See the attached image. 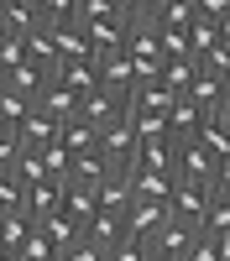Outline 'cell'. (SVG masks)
Returning <instances> with one entry per match:
<instances>
[{"mask_svg": "<svg viewBox=\"0 0 230 261\" xmlns=\"http://www.w3.org/2000/svg\"><path fill=\"white\" fill-rule=\"evenodd\" d=\"M199 141H204V151L215 162H225L230 157V125L220 120V115H204V130H199Z\"/></svg>", "mask_w": 230, "mask_h": 261, "instance_id": "f1b7e54d", "label": "cell"}, {"mask_svg": "<svg viewBox=\"0 0 230 261\" xmlns=\"http://www.w3.org/2000/svg\"><path fill=\"white\" fill-rule=\"evenodd\" d=\"M21 204H27L21 178H16V172H0V214H21Z\"/></svg>", "mask_w": 230, "mask_h": 261, "instance_id": "e575fe53", "label": "cell"}, {"mask_svg": "<svg viewBox=\"0 0 230 261\" xmlns=\"http://www.w3.org/2000/svg\"><path fill=\"white\" fill-rule=\"evenodd\" d=\"M58 141H63V151H68V157H84V151H94V146H99V130L84 120V115H73V120H63V125H58Z\"/></svg>", "mask_w": 230, "mask_h": 261, "instance_id": "9a60e30c", "label": "cell"}, {"mask_svg": "<svg viewBox=\"0 0 230 261\" xmlns=\"http://www.w3.org/2000/svg\"><path fill=\"white\" fill-rule=\"evenodd\" d=\"M167 214L188 230H204V214H209V183H188L178 178L173 183V199H167Z\"/></svg>", "mask_w": 230, "mask_h": 261, "instance_id": "6da1fadb", "label": "cell"}, {"mask_svg": "<svg viewBox=\"0 0 230 261\" xmlns=\"http://www.w3.org/2000/svg\"><path fill=\"white\" fill-rule=\"evenodd\" d=\"M47 79H53L47 68H32V63H21V68H11V73H6V89H16V94H32V99H37L42 89H47Z\"/></svg>", "mask_w": 230, "mask_h": 261, "instance_id": "83f0119b", "label": "cell"}, {"mask_svg": "<svg viewBox=\"0 0 230 261\" xmlns=\"http://www.w3.org/2000/svg\"><path fill=\"white\" fill-rule=\"evenodd\" d=\"M125 110H131V99H120V94H110V89H89V94L79 99V115L89 120L94 130H105L110 120H120Z\"/></svg>", "mask_w": 230, "mask_h": 261, "instance_id": "277c9868", "label": "cell"}, {"mask_svg": "<svg viewBox=\"0 0 230 261\" xmlns=\"http://www.w3.org/2000/svg\"><path fill=\"white\" fill-rule=\"evenodd\" d=\"M84 235H89V241H94L99 251H110V246L120 241V235H125V220H120V214H110V209H99L94 220L84 225Z\"/></svg>", "mask_w": 230, "mask_h": 261, "instance_id": "cb8c5ba5", "label": "cell"}, {"mask_svg": "<svg viewBox=\"0 0 230 261\" xmlns=\"http://www.w3.org/2000/svg\"><path fill=\"white\" fill-rule=\"evenodd\" d=\"M37 16H42V27H58V21H73L79 16V0H32Z\"/></svg>", "mask_w": 230, "mask_h": 261, "instance_id": "836d02e7", "label": "cell"}, {"mask_svg": "<svg viewBox=\"0 0 230 261\" xmlns=\"http://www.w3.org/2000/svg\"><path fill=\"white\" fill-rule=\"evenodd\" d=\"M21 261H58V246H53L42 230H32V241L21 246Z\"/></svg>", "mask_w": 230, "mask_h": 261, "instance_id": "60d3db41", "label": "cell"}, {"mask_svg": "<svg viewBox=\"0 0 230 261\" xmlns=\"http://www.w3.org/2000/svg\"><path fill=\"white\" fill-rule=\"evenodd\" d=\"M0 21H6V32H11V37H32V32L42 27V16H37L32 0H11V6L0 11Z\"/></svg>", "mask_w": 230, "mask_h": 261, "instance_id": "484cf974", "label": "cell"}, {"mask_svg": "<svg viewBox=\"0 0 230 261\" xmlns=\"http://www.w3.org/2000/svg\"><path fill=\"white\" fill-rule=\"evenodd\" d=\"M199 235H204V230H188V225H178V220H167V225L152 235V256H157V261H183L188 246H194Z\"/></svg>", "mask_w": 230, "mask_h": 261, "instance_id": "8992f818", "label": "cell"}, {"mask_svg": "<svg viewBox=\"0 0 230 261\" xmlns=\"http://www.w3.org/2000/svg\"><path fill=\"white\" fill-rule=\"evenodd\" d=\"M94 193H99V209H110V214H120V220H125V209L136 204V188H131V167H110V178H105Z\"/></svg>", "mask_w": 230, "mask_h": 261, "instance_id": "ba28073f", "label": "cell"}, {"mask_svg": "<svg viewBox=\"0 0 230 261\" xmlns=\"http://www.w3.org/2000/svg\"><path fill=\"white\" fill-rule=\"evenodd\" d=\"M53 84H63V89H73L79 99L99 89V58H84V63H58L53 68Z\"/></svg>", "mask_w": 230, "mask_h": 261, "instance_id": "8fae6325", "label": "cell"}, {"mask_svg": "<svg viewBox=\"0 0 230 261\" xmlns=\"http://www.w3.org/2000/svg\"><path fill=\"white\" fill-rule=\"evenodd\" d=\"M21 209H27L32 214V225H42V220H53V214L63 209V183H32L27 188V204H21Z\"/></svg>", "mask_w": 230, "mask_h": 261, "instance_id": "4fadbf2b", "label": "cell"}, {"mask_svg": "<svg viewBox=\"0 0 230 261\" xmlns=\"http://www.w3.org/2000/svg\"><path fill=\"white\" fill-rule=\"evenodd\" d=\"M194 0H167V6H162V27H178V32H188V27H194Z\"/></svg>", "mask_w": 230, "mask_h": 261, "instance_id": "74e56055", "label": "cell"}, {"mask_svg": "<svg viewBox=\"0 0 230 261\" xmlns=\"http://www.w3.org/2000/svg\"><path fill=\"white\" fill-rule=\"evenodd\" d=\"M183 261H220V246H215V235H199L194 246H188Z\"/></svg>", "mask_w": 230, "mask_h": 261, "instance_id": "7bdbcfd3", "label": "cell"}, {"mask_svg": "<svg viewBox=\"0 0 230 261\" xmlns=\"http://www.w3.org/2000/svg\"><path fill=\"white\" fill-rule=\"evenodd\" d=\"M136 151H141V136H136L131 115H120V120H110V125L99 130V157L110 162V167H131Z\"/></svg>", "mask_w": 230, "mask_h": 261, "instance_id": "7a4b0ae2", "label": "cell"}, {"mask_svg": "<svg viewBox=\"0 0 230 261\" xmlns=\"http://www.w3.org/2000/svg\"><path fill=\"white\" fill-rule=\"evenodd\" d=\"M115 11H125V16H136V11H141V0H115Z\"/></svg>", "mask_w": 230, "mask_h": 261, "instance_id": "7dc6e473", "label": "cell"}, {"mask_svg": "<svg viewBox=\"0 0 230 261\" xmlns=\"http://www.w3.org/2000/svg\"><path fill=\"white\" fill-rule=\"evenodd\" d=\"M6 6H11V0H0V11H6Z\"/></svg>", "mask_w": 230, "mask_h": 261, "instance_id": "816d5d0a", "label": "cell"}, {"mask_svg": "<svg viewBox=\"0 0 230 261\" xmlns=\"http://www.w3.org/2000/svg\"><path fill=\"white\" fill-rule=\"evenodd\" d=\"M209 193H215V199H230V157L215 167V183H209Z\"/></svg>", "mask_w": 230, "mask_h": 261, "instance_id": "f6af8a7d", "label": "cell"}, {"mask_svg": "<svg viewBox=\"0 0 230 261\" xmlns=\"http://www.w3.org/2000/svg\"><path fill=\"white\" fill-rule=\"evenodd\" d=\"M194 73H199V63L194 58H162V73H157V84H162V89L167 94H188V84H194Z\"/></svg>", "mask_w": 230, "mask_h": 261, "instance_id": "d6986e66", "label": "cell"}, {"mask_svg": "<svg viewBox=\"0 0 230 261\" xmlns=\"http://www.w3.org/2000/svg\"><path fill=\"white\" fill-rule=\"evenodd\" d=\"M37 110H42V115H53V120L63 125V120H73V115H79V94H73V89H63V84H53V79H47V89L37 94Z\"/></svg>", "mask_w": 230, "mask_h": 261, "instance_id": "2e32d148", "label": "cell"}, {"mask_svg": "<svg viewBox=\"0 0 230 261\" xmlns=\"http://www.w3.org/2000/svg\"><path fill=\"white\" fill-rule=\"evenodd\" d=\"M215 47H220V27L204 21V16H194V27H188V53L204 58V53H215Z\"/></svg>", "mask_w": 230, "mask_h": 261, "instance_id": "4dcf8cb0", "label": "cell"}, {"mask_svg": "<svg viewBox=\"0 0 230 261\" xmlns=\"http://www.w3.org/2000/svg\"><path fill=\"white\" fill-rule=\"evenodd\" d=\"M157 42H162V58H194V53H188V32H178V27H162ZM194 63H199V58H194Z\"/></svg>", "mask_w": 230, "mask_h": 261, "instance_id": "f35d334b", "label": "cell"}, {"mask_svg": "<svg viewBox=\"0 0 230 261\" xmlns=\"http://www.w3.org/2000/svg\"><path fill=\"white\" fill-rule=\"evenodd\" d=\"M204 235H230V199L209 193V214H204Z\"/></svg>", "mask_w": 230, "mask_h": 261, "instance_id": "8d00e7d4", "label": "cell"}, {"mask_svg": "<svg viewBox=\"0 0 230 261\" xmlns=\"http://www.w3.org/2000/svg\"><path fill=\"white\" fill-rule=\"evenodd\" d=\"M220 94H225V79H215L209 68H199V73H194V84H188V94H183V99H194L199 110L209 115V110L220 105Z\"/></svg>", "mask_w": 230, "mask_h": 261, "instance_id": "d4e9b609", "label": "cell"}, {"mask_svg": "<svg viewBox=\"0 0 230 261\" xmlns=\"http://www.w3.org/2000/svg\"><path fill=\"white\" fill-rule=\"evenodd\" d=\"M6 42H11V32H6V21H0V47H6Z\"/></svg>", "mask_w": 230, "mask_h": 261, "instance_id": "681fc988", "label": "cell"}, {"mask_svg": "<svg viewBox=\"0 0 230 261\" xmlns=\"http://www.w3.org/2000/svg\"><path fill=\"white\" fill-rule=\"evenodd\" d=\"M209 115H220V120L230 125V84H225V94H220V105H215V110H209Z\"/></svg>", "mask_w": 230, "mask_h": 261, "instance_id": "bcb514c9", "label": "cell"}, {"mask_svg": "<svg viewBox=\"0 0 230 261\" xmlns=\"http://www.w3.org/2000/svg\"><path fill=\"white\" fill-rule=\"evenodd\" d=\"M32 214L21 209V214H0V251H11V256H21V246L32 241Z\"/></svg>", "mask_w": 230, "mask_h": 261, "instance_id": "44dd1931", "label": "cell"}, {"mask_svg": "<svg viewBox=\"0 0 230 261\" xmlns=\"http://www.w3.org/2000/svg\"><path fill=\"white\" fill-rule=\"evenodd\" d=\"M58 261H110V251H99L89 235H79V241L68 246V251H58Z\"/></svg>", "mask_w": 230, "mask_h": 261, "instance_id": "ab89813d", "label": "cell"}, {"mask_svg": "<svg viewBox=\"0 0 230 261\" xmlns=\"http://www.w3.org/2000/svg\"><path fill=\"white\" fill-rule=\"evenodd\" d=\"M167 130H173V141H194L199 130H204V110L194 99H178L173 110H167Z\"/></svg>", "mask_w": 230, "mask_h": 261, "instance_id": "e0dca14e", "label": "cell"}, {"mask_svg": "<svg viewBox=\"0 0 230 261\" xmlns=\"http://www.w3.org/2000/svg\"><path fill=\"white\" fill-rule=\"evenodd\" d=\"M63 214L84 230V225L99 214V193H94V188H63Z\"/></svg>", "mask_w": 230, "mask_h": 261, "instance_id": "7402d4cb", "label": "cell"}, {"mask_svg": "<svg viewBox=\"0 0 230 261\" xmlns=\"http://www.w3.org/2000/svg\"><path fill=\"white\" fill-rule=\"evenodd\" d=\"M16 178H21V188L47 183V162H42V151H27V146H21V157H16Z\"/></svg>", "mask_w": 230, "mask_h": 261, "instance_id": "1f68e13d", "label": "cell"}, {"mask_svg": "<svg viewBox=\"0 0 230 261\" xmlns=\"http://www.w3.org/2000/svg\"><path fill=\"white\" fill-rule=\"evenodd\" d=\"M16 141L27 146V151H42L47 141H58V120H53V115H42V110H32L27 120H21V130H16Z\"/></svg>", "mask_w": 230, "mask_h": 261, "instance_id": "ac0fdd59", "label": "cell"}, {"mask_svg": "<svg viewBox=\"0 0 230 261\" xmlns=\"http://www.w3.org/2000/svg\"><path fill=\"white\" fill-rule=\"evenodd\" d=\"M84 27V37H89V47H94V58H105V53H120L125 47V27H131V16H120V11H110V16H94V21H79Z\"/></svg>", "mask_w": 230, "mask_h": 261, "instance_id": "3957f363", "label": "cell"}, {"mask_svg": "<svg viewBox=\"0 0 230 261\" xmlns=\"http://www.w3.org/2000/svg\"><path fill=\"white\" fill-rule=\"evenodd\" d=\"M152 261H157V256H152Z\"/></svg>", "mask_w": 230, "mask_h": 261, "instance_id": "f5cc1de1", "label": "cell"}, {"mask_svg": "<svg viewBox=\"0 0 230 261\" xmlns=\"http://www.w3.org/2000/svg\"><path fill=\"white\" fill-rule=\"evenodd\" d=\"M16 157H21V141L11 130H0V172H16Z\"/></svg>", "mask_w": 230, "mask_h": 261, "instance_id": "b9f144b4", "label": "cell"}, {"mask_svg": "<svg viewBox=\"0 0 230 261\" xmlns=\"http://www.w3.org/2000/svg\"><path fill=\"white\" fill-rule=\"evenodd\" d=\"M21 42H27V63H32V68H58V47H53V32L47 27H37L32 37H21Z\"/></svg>", "mask_w": 230, "mask_h": 261, "instance_id": "4316f807", "label": "cell"}, {"mask_svg": "<svg viewBox=\"0 0 230 261\" xmlns=\"http://www.w3.org/2000/svg\"><path fill=\"white\" fill-rule=\"evenodd\" d=\"M99 89H110V94H120V99L136 94V68H131V58H125V53H105V58H99Z\"/></svg>", "mask_w": 230, "mask_h": 261, "instance_id": "52a82bcc", "label": "cell"}, {"mask_svg": "<svg viewBox=\"0 0 230 261\" xmlns=\"http://www.w3.org/2000/svg\"><path fill=\"white\" fill-rule=\"evenodd\" d=\"M105 178H110V162H105L99 146H94V151H84V157L68 162V183H63V188H99Z\"/></svg>", "mask_w": 230, "mask_h": 261, "instance_id": "7c38bea8", "label": "cell"}, {"mask_svg": "<svg viewBox=\"0 0 230 261\" xmlns=\"http://www.w3.org/2000/svg\"><path fill=\"white\" fill-rule=\"evenodd\" d=\"M173 105H178V94H167L162 84H141L131 94V115H167Z\"/></svg>", "mask_w": 230, "mask_h": 261, "instance_id": "603a6c76", "label": "cell"}, {"mask_svg": "<svg viewBox=\"0 0 230 261\" xmlns=\"http://www.w3.org/2000/svg\"><path fill=\"white\" fill-rule=\"evenodd\" d=\"M215 157H209V151H204V141L194 136V141H178V178H188V183H215Z\"/></svg>", "mask_w": 230, "mask_h": 261, "instance_id": "5b68a950", "label": "cell"}, {"mask_svg": "<svg viewBox=\"0 0 230 261\" xmlns=\"http://www.w3.org/2000/svg\"><path fill=\"white\" fill-rule=\"evenodd\" d=\"M42 162H47V178L53 183H68V151H63V141H47V146H42Z\"/></svg>", "mask_w": 230, "mask_h": 261, "instance_id": "d590c367", "label": "cell"}, {"mask_svg": "<svg viewBox=\"0 0 230 261\" xmlns=\"http://www.w3.org/2000/svg\"><path fill=\"white\" fill-rule=\"evenodd\" d=\"M110 11H115V0H79V16H73V21H94V16H110ZM120 16H125V11H120Z\"/></svg>", "mask_w": 230, "mask_h": 261, "instance_id": "ee69618b", "label": "cell"}, {"mask_svg": "<svg viewBox=\"0 0 230 261\" xmlns=\"http://www.w3.org/2000/svg\"><path fill=\"white\" fill-rule=\"evenodd\" d=\"M32 110H37L32 94H16V89H6V84H0V130H11V136H16L21 120H27Z\"/></svg>", "mask_w": 230, "mask_h": 261, "instance_id": "ffe728a7", "label": "cell"}, {"mask_svg": "<svg viewBox=\"0 0 230 261\" xmlns=\"http://www.w3.org/2000/svg\"><path fill=\"white\" fill-rule=\"evenodd\" d=\"M110 261H152V241H141V235H120L110 246Z\"/></svg>", "mask_w": 230, "mask_h": 261, "instance_id": "d6a6232c", "label": "cell"}, {"mask_svg": "<svg viewBox=\"0 0 230 261\" xmlns=\"http://www.w3.org/2000/svg\"><path fill=\"white\" fill-rule=\"evenodd\" d=\"M173 220L167 214V204H152V199H136L131 209H125V235H141V241H152V235Z\"/></svg>", "mask_w": 230, "mask_h": 261, "instance_id": "9c48e42d", "label": "cell"}, {"mask_svg": "<svg viewBox=\"0 0 230 261\" xmlns=\"http://www.w3.org/2000/svg\"><path fill=\"white\" fill-rule=\"evenodd\" d=\"M47 32H53L58 63H84V58H94V47H89V37H84L79 21H58V27H47Z\"/></svg>", "mask_w": 230, "mask_h": 261, "instance_id": "30bf717a", "label": "cell"}, {"mask_svg": "<svg viewBox=\"0 0 230 261\" xmlns=\"http://www.w3.org/2000/svg\"><path fill=\"white\" fill-rule=\"evenodd\" d=\"M173 183H178V172H146V167H131V188H136V199L167 204V199H173Z\"/></svg>", "mask_w": 230, "mask_h": 261, "instance_id": "5bb4252c", "label": "cell"}, {"mask_svg": "<svg viewBox=\"0 0 230 261\" xmlns=\"http://www.w3.org/2000/svg\"><path fill=\"white\" fill-rule=\"evenodd\" d=\"M215 246H220V261H230V235H215Z\"/></svg>", "mask_w": 230, "mask_h": 261, "instance_id": "c3c4849f", "label": "cell"}, {"mask_svg": "<svg viewBox=\"0 0 230 261\" xmlns=\"http://www.w3.org/2000/svg\"><path fill=\"white\" fill-rule=\"evenodd\" d=\"M0 261H21V256H11V251H0Z\"/></svg>", "mask_w": 230, "mask_h": 261, "instance_id": "f907efd6", "label": "cell"}, {"mask_svg": "<svg viewBox=\"0 0 230 261\" xmlns=\"http://www.w3.org/2000/svg\"><path fill=\"white\" fill-rule=\"evenodd\" d=\"M37 230H42V235H47V241H53V246H58V251H68V246H73V241H79V235H84V230H79V225H73V220H68V214H63V209H58V214H53V220H42V225H37Z\"/></svg>", "mask_w": 230, "mask_h": 261, "instance_id": "f546056e", "label": "cell"}]
</instances>
